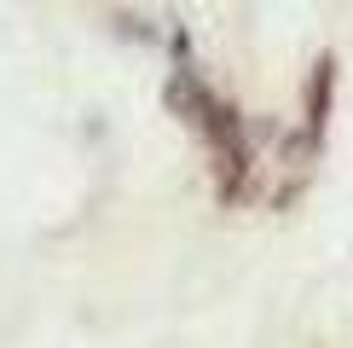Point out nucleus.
I'll list each match as a JSON object with an SVG mask.
<instances>
[{
    "label": "nucleus",
    "instance_id": "nucleus-1",
    "mask_svg": "<svg viewBox=\"0 0 353 348\" xmlns=\"http://www.w3.org/2000/svg\"><path fill=\"white\" fill-rule=\"evenodd\" d=\"M330 81H336V64L319 58L313 81H307V134H325V105H330Z\"/></svg>",
    "mask_w": 353,
    "mask_h": 348
}]
</instances>
